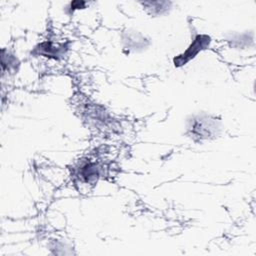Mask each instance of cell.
Listing matches in <instances>:
<instances>
[{"mask_svg":"<svg viewBox=\"0 0 256 256\" xmlns=\"http://www.w3.org/2000/svg\"><path fill=\"white\" fill-rule=\"evenodd\" d=\"M64 48V45L55 46L54 44L50 42H45L39 45V48H36L39 50V53L45 56H60L61 50Z\"/></svg>","mask_w":256,"mask_h":256,"instance_id":"277c9868","label":"cell"},{"mask_svg":"<svg viewBox=\"0 0 256 256\" xmlns=\"http://www.w3.org/2000/svg\"><path fill=\"white\" fill-rule=\"evenodd\" d=\"M78 175L83 182L90 184L97 181V178L99 176V171L95 163L89 162L81 166Z\"/></svg>","mask_w":256,"mask_h":256,"instance_id":"3957f363","label":"cell"},{"mask_svg":"<svg viewBox=\"0 0 256 256\" xmlns=\"http://www.w3.org/2000/svg\"><path fill=\"white\" fill-rule=\"evenodd\" d=\"M189 129L191 130L192 136L199 137L200 139H208L216 134L217 124L209 117H197L193 119Z\"/></svg>","mask_w":256,"mask_h":256,"instance_id":"7a4b0ae2","label":"cell"},{"mask_svg":"<svg viewBox=\"0 0 256 256\" xmlns=\"http://www.w3.org/2000/svg\"><path fill=\"white\" fill-rule=\"evenodd\" d=\"M210 37L208 35H197L190 46L183 52L181 55H178L174 58V64L176 67L185 65L191 59H193L200 51L206 49L209 46Z\"/></svg>","mask_w":256,"mask_h":256,"instance_id":"6da1fadb","label":"cell"}]
</instances>
